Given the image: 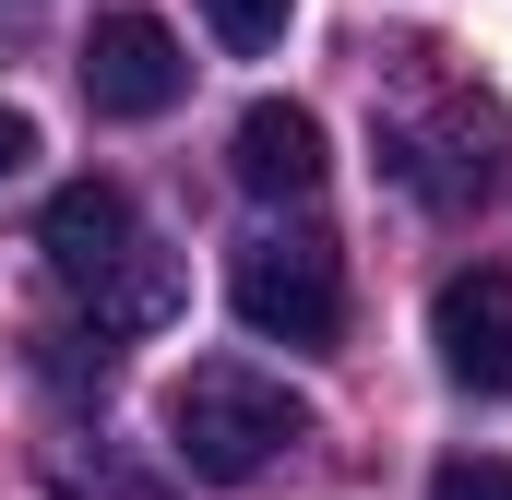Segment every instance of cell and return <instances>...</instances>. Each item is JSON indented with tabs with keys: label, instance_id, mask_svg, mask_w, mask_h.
I'll list each match as a JSON object with an SVG mask.
<instances>
[{
	"label": "cell",
	"instance_id": "obj_1",
	"mask_svg": "<svg viewBox=\"0 0 512 500\" xmlns=\"http://www.w3.org/2000/svg\"><path fill=\"white\" fill-rule=\"evenodd\" d=\"M286 441H310V405L274 370H251V358H191V370L167 381V453L203 489H251Z\"/></svg>",
	"mask_w": 512,
	"mask_h": 500
},
{
	"label": "cell",
	"instance_id": "obj_2",
	"mask_svg": "<svg viewBox=\"0 0 512 500\" xmlns=\"http://www.w3.org/2000/svg\"><path fill=\"white\" fill-rule=\"evenodd\" d=\"M227 298H239V322H251L262 346H310V358H322V346L346 334V262H334V239H310V227H298V239H286V227L251 239L227 262Z\"/></svg>",
	"mask_w": 512,
	"mask_h": 500
},
{
	"label": "cell",
	"instance_id": "obj_3",
	"mask_svg": "<svg viewBox=\"0 0 512 500\" xmlns=\"http://www.w3.org/2000/svg\"><path fill=\"white\" fill-rule=\"evenodd\" d=\"M393 167H405L417 203L465 215V203H489V191L512 179V108H489V96H441L429 120L393 143Z\"/></svg>",
	"mask_w": 512,
	"mask_h": 500
},
{
	"label": "cell",
	"instance_id": "obj_4",
	"mask_svg": "<svg viewBox=\"0 0 512 500\" xmlns=\"http://www.w3.org/2000/svg\"><path fill=\"white\" fill-rule=\"evenodd\" d=\"M72 60H84V108L96 120H167L191 96V60H179V36L155 12H96Z\"/></svg>",
	"mask_w": 512,
	"mask_h": 500
},
{
	"label": "cell",
	"instance_id": "obj_5",
	"mask_svg": "<svg viewBox=\"0 0 512 500\" xmlns=\"http://www.w3.org/2000/svg\"><path fill=\"white\" fill-rule=\"evenodd\" d=\"M429 346H441V370L477 381V393L512 381V274H501V262L441 274V298H429Z\"/></svg>",
	"mask_w": 512,
	"mask_h": 500
},
{
	"label": "cell",
	"instance_id": "obj_6",
	"mask_svg": "<svg viewBox=\"0 0 512 500\" xmlns=\"http://www.w3.org/2000/svg\"><path fill=\"white\" fill-rule=\"evenodd\" d=\"M36 250H48V274L60 286H96V274H120L143 227H131V191L120 179H60L48 191V215H36Z\"/></svg>",
	"mask_w": 512,
	"mask_h": 500
},
{
	"label": "cell",
	"instance_id": "obj_7",
	"mask_svg": "<svg viewBox=\"0 0 512 500\" xmlns=\"http://www.w3.org/2000/svg\"><path fill=\"white\" fill-rule=\"evenodd\" d=\"M227 167H239V191H262V203H310L334 155H322V120L298 96H251L239 131H227Z\"/></svg>",
	"mask_w": 512,
	"mask_h": 500
},
{
	"label": "cell",
	"instance_id": "obj_8",
	"mask_svg": "<svg viewBox=\"0 0 512 500\" xmlns=\"http://www.w3.org/2000/svg\"><path fill=\"white\" fill-rule=\"evenodd\" d=\"M84 298H96V334H155V322H179L191 274H179V250H155V239H143L120 274H96Z\"/></svg>",
	"mask_w": 512,
	"mask_h": 500
},
{
	"label": "cell",
	"instance_id": "obj_9",
	"mask_svg": "<svg viewBox=\"0 0 512 500\" xmlns=\"http://www.w3.org/2000/svg\"><path fill=\"white\" fill-rule=\"evenodd\" d=\"M286 12H298V0H203V24H215L239 60H262V48L286 36Z\"/></svg>",
	"mask_w": 512,
	"mask_h": 500
},
{
	"label": "cell",
	"instance_id": "obj_10",
	"mask_svg": "<svg viewBox=\"0 0 512 500\" xmlns=\"http://www.w3.org/2000/svg\"><path fill=\"white\" fill-rule=\"evenodd\" d=\"M36 370L84 393V381H108V334H36Z\"/></svg>",
	"mask_w": 512,
	"mask_h": 500
},
{
	"label": "cell",
	"instance_id": "obj_11",
	"mask_svg": "<svg viewBox=\"0 0 512 500\" xmlns=\"http://www.w3.org/2000/svg\"><path fill=\"white\" fill-rule=\"evenodd\" d=\"M429 500H512V465L501 453H453V465L429 477Z\"/></svg>",
	"mask_w": 512,
	"mask_h": 500
},
{
	"label": "cell",
	"instance_id": "obj_12",
	"mask_svg": "<svg viewBox=\"0 0 512 500\" xmlns=\"http://www.w3.org/2000/svg\"><path fill=\"white\" fill-rule=\"evenodd\" d=\"M24 167H36V120H24V108H0V179H24Z\"/></svg>",
	"mask_w": 512,
	"mask_h": 500
}]
</instances>
